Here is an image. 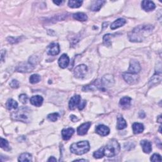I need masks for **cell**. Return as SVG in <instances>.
Returning <instances> with one entry per match:
<instances>
[{"label": "cell", "mask_w": 162, "mask_h": 162, "mask_svg": "<svg viewBox=\"0 0 162 162\" xmlns=\"http://www.w3.org/2000/svg\"><path fill=\"white\" fill-rule=\"evenodd\" d=\"M112 34H105V36H103V43L105 45L107 46H112V42H111V38H112Z\"/></svg>", "instance_id": "29"}, {"label": "cell", "mask_w": 162, "mask_h": 162, "mask_svg": "<svg viewBox=\"0 0 162 162\" xmlns=\"http://www.w3.org/2000/svg\"><path fill=\"white\" fill-rule=\"evenodd\" d=\"M80 100L81 97L79 95H75L72 97L68 103L69 109L71 110H74L76 108V106L79 105Z\"/></svg>", "instance_id": "12"}, {"label": "cell", "mask_w": 162, "mask_h": 162, "mask_svg": "<svg viewBox=\"0 0 162 162\" xmlns=\"http://www.w3.org/2000/svg\"><path fill=\"white\" fill-rule=\"evenodd\" d=\"M91 125V122H86L82 124V125H80L78 128H77V134L79 136H84L86 135L89 129L90 128V127Z\"/></svg>", "instance_id": "11"}, {"label": "cell", "mask_w": 162, "mask_h": 162, "mask_svg": "<svg viewBox=\"0 0 162 162\" xmlns=\"http://www.w3.org/2000/svg\"><path fill=\"white\" fill-rule=\"evenodd\" d=\"M40 80V76L38 74H33L30 77L29 81L31 84H36Z\"/></svg>", "instance_id": "32"}, {"label": "cell", "mask_w": 162, "mask_h": 162, "mask_svg": "<svg viewBox=\"0 0 162 162\" xmlns=\"http://www.w3.org/2000/svg\"><path fill=\"white\" fill-rule=\"evenodd\" d=\"M123 77L126 82L129 84H136L139 80V76L137 74H131L127 72L123 74Z\"/></svg>", "instance_id": "6"}, {"label": "cell", "mask_w": 162, "mask_h": 162, "mask_svg": "<svg viewBox=\"0 0 162 162\" xmlns=\"http://www.w3.org/2000/svg\"><path fill=\"white\" fill-rule=\"evenodd\" d=\"M0 146H1V148L6 151H9L10 150V148L9 146V142H8L7 140H4V139L1 137V142H0Z\"/></svg>", "instance_id": "31"}, {"label": "cell", "mask_w": 162, "mask_h": 162, "mask_svg": "<svg viewBox=\"0 0 162 162\" xmlns=\"http://www.w3.org/2000/svg\"><path fill=\"white\" fill-rule=\"evenodd\" d=\"M6 106L9 110H16L18 108V103L16 101H15L13 99H8L6 103Z\"/></svg>", "instance_id": "23"}, {"label": "cell", "mask_w": 162, "mask_h": 162, "mask_svg": "<svg viewBox=\"0 0 162 162\" xmlns=\"http://www.w3.org/2000/svg\"><path fill=\"white\" fill-rule=\"evenodd\" d=\"M86 105V101L85 100H80L78 105V108L79 110H82L85 108Z\"/></svg>", "instance_id": "37"}, {"label": "cell", "mask_w": 162, "mask_h": 162, "mask_svg": "<svg viewBox=\"0 0 162 162\" xmlns=\"http://www.w3.org/2000/svg\"><path fill=\"white\" fill-rule=\"evenodd\" d=\"M48 161H54V162H55V161H56V159L54 157H51L48 160Z\"/></svg>", "instance_id": "40"}, {"label": "cell", "mask_w": 162, "mask_h": 162, "mask_svg": "<svg viewBox=\"0 0 162 162\" xmlns=\"http://www.w3.org/2000/svg\"><path fill=\"white\" fill-rule=\"evenodd\" d=\"M131 101H132V99L130 97L125 96V97H123L120 100L119 105L122 108H123L124 109L129 108L130 106Z\"/></svg>", "instance_id": "19"}, {"label": "cell", "mask_w": 162, "mask_h": 162, "mask_svg": "<svg viewBox=\"0 0 162 162\" xmlns=\"http://www.w3.org/2000/svg\"><path fill=\"white\" fill-rule=\"evenodd\" d=\"M75 161H88V160H82V159H79V160H75Z\"/></svg>", "instance_id": "42"}, {"label": "cell", "mask_w": 162, "mask_h": 162, "mask_svg": "<svg viewBox=\"0 0 162 162\" xmlns=\"http://www.w3.org/2000/svg\"><path fill=\"white\" fill-rule=\"evenodd\" d=\"M150 160H151L152 161H160L161 162V156L158 154H153L152 157H151V159H150Z\"/></svg>", "instance_id": "34"}, {"label": "cell", "mask_w": 162, "mask_h": 162, "mask_svg": "<svg viewBox=\"0 0 162 162\" xmlns=\"http://www.w3.org/2000/svg\"><path fill=\"white\" fill-rule=\"evenodd\" d=\"M105 156V152H104V147H101L96 152L93 153V157L96 159L102 158Z\"/></svg>", "instance_id": "28"}, {"label": "cell", "mask_w": 162, "mask_h": 162, "mask_svg": "<svg viewBox=\"0 0 162 162\" xmlns=\"http://www.w3.org/2000/svg\"><path fill=\"white\" fill-rule=\"evenodd\" d=\"M59 117V114L58 113H51L48 115V119L51 121V122H56L58 118Z\"/></svg>", "instance_id": "33"}, {"label": "cell", "mask_w": 162, "mask_h": 162, "mask_svg": "<svg viewBox=\"0 0 162 162\" xmlns=\"http://www.w3.org/2000/svg\"><path fill=\"white\" fill-rule=\"evenodd\" d=\"M88 71V67L85 65H79L76 67L74 70V76L76 78L82 79L83 78Z\"/></svg>", "instance_id": "5"}, {"label": "cell", "mask_w": 162, "mask_h": 162, "mask_svg": "<svg viewBox=\"0 0 162 162\" xmlns=\"http://www.w3.org/2000/svg\"><path fill=\"white\" fill-rule=\"evenodd\" d=\"M101 81L103 86L105 89L112 86L114 84V79L112 75H106L101 79Z\"/></svg>", "instance_id": "10"}, {"label": "cell", "mask_w": 162, "mask_h": 162, "mask_svg": "<svg viewBox=\"0 0 162 162\" xmlns=\"http://www.w3.org/2000/svg\"><path fill=\"white\" fill-rule=\"evenodd\" d=\"M125 23H126V20L124 19H122V18L118 19L112 23L111 25V29L112 30L117 29V28L124 26L125 24Z\"/></svg>", "instance_id": "21"}, {"label": "cell", "mask_w": 162, "mask_h": 162, "mask_svg": "<svg viewBox=\"0 0 162 162\" xmlns=\"http://www.w3.org/2000/svg\"><path fill=\"white\" fill-rule=\"evenodd\" d=\"M31 110L27 107H22L12 113V117L16 120L28 122L31 120Z\"/></svg>", "instance_id": "4"}, {"label": "cell", "mask_w": 162, "mask_h": 162, "mask_svg": "<svg viewBox=\"0 0 162 162\" xmlns=\"http://www.w3.org/2000/svg\"><path fill=\"white\" fill-rule=\"evenodd\" d=\"M141 68L140 63L136 60H132L130 62V66L127 72L134 74H137L141 71Z\"/></svg>", "instance_id": "7"}, {"label": "cell", "mask_w": 162, "mask_h": 162, "mask_svg": "<svg viewBox=\"0 0 162 162\" xmlns=\"http://www.w3.org/2000/svg\"><path fill=\"white\" fill-rule=\"evenodd\" d=\"M96 132L101 136H106L109 134L110 129L106 125H99L96 127Z\"/></svg>", "instance_id": "13"}, {"label": "cell", "mask_w": 162, "mask_h": 162, "mask_svg": "<svg viewBox=\"0 0 162 162\" xmlns=\"http://www.w3.org/2000/svg\"><path fill=\"white\" fill-rule=\"evenodd\" d=\"M60 51V49L59 44L56 43H53L48 46L47 53L49 55L55 56L59 54Z\"/></svg>", "instance_id": "9"}, {"label": "cell", "mask_w": 162, "mask_h": 162, "mask_svg": "<svg viewBox=\"0 0 162 162\" xmlns=\"http://www.w3.org/2000/svg\"><path fill=\"white\" fill-rule=\"evenodd\" d=\"M127 126V124L125 120L122 117H118L117 118V127L118 130H122L126 128Z\"/></svg>", "instance_id": "24"}, {"label": "cell", "mask_w": 162, "mask_h": 162, "mask_svg": "<svg viewBox=\"0 0 162 162\" xmlns=\"http://www.w3.org/2000/svg\"><path fill=\"white\" fill-rule=\"evenodd\" d=\"M63 2H64L63 1H53V3L56 4H57L58 6L61 5Z\"/></svg>", "instance_id": "39"}, {"label": "cell", "mask_w": 162, "mask_h": 162, "mask_svg": "<svg viewBox=\"0 0 162 162\" xmlns=\"http://www.w3.org/2000/svg\"><path fill=\"white\" fill-rule=\"evenodd\" d=\"M34 65L30 62L28 63H22L20 66L16 68V70L20 72H30L34 70Z\"/></svg>", "instance_id": "8"}, {"label": "cell", "mask_w": 162, "mask_h": 162, "mask_svg": "<svg viewBox=\"0 0 162 162\" xmlns=\"http://www.w3.org/2000/svg\"><path fill=\"white\" fill-rule=\"evenodd\" d=\"M154 28L152 25H140L135 27L129 33L130 41L139 43L142 42L148 34L151 33Z\"/></svg>", "instance_id": "1"}, {"label": "cell", "mask_w": 162, "mask_h": 162, "mask_svg": "<svg viewBox=\"0 0 162 162\" xmlns=\"http://www.w3.org/2000/svg\"><path fill=\"white\" fill-rule=\"evenodd\" d=\"M73 17L74 19L76 20H79L80 22H84L88 20V16L86 14L82 13V12H78L76 14H74L73 15Z\"/></svg>", "instance_id": "25"}, {"label": "cell", "mask_w": 162, "mask_h": 162, "mask_svg": "<svg viewBox=\"0 0 162 162\" xmlns=\"http://www.w3.org/2000/svg\"><path fill=\"white\" fill-rule=\"evenodd\" d=\"M120 150V146L116 140H112L110 141L105 147H104L105 156L107 157H113L118 154Z\"/></svg>", "instance_id": "2"}, {"label": "cell", "mask_w": 162, "mask_h": 162, "mask_svg": "<svg viewBox=\"0 0 162 162\" xmlns=\"http://www.w3.org/2000/svg\"><path fill=\"white\" fill-rule=\"evenodd\" d=\"M106 3L105 1H103V0H99V1H94L92 2L91 6H90V10L93 11H99L101 8L103 7V5Z\"/></svg>", "instance_id": "17"}, {"label": "cell", "mask_w": 162, "mask_h": 162, "mask_svg": "<svg viewBox=\"0 0 162 162\" xmlns=\"http://www.w3.org/2000/svg\"><path fill=\"white\" fill-rule=\"evenodd\" d=\"M30 101L32 105L39 107L42 105L43 103V98L42 96L39 95L34 96L31 98Z\"/></svg>", "instance_id": "18"}, {"label": "cell", "mask_w": 162, "mask_h": 162, "mask_svg": "<svg viewBox=\"0 0 162 162\" xmlns=\"http://www.w3.org/2000/svg\"><path fill=\"white\" fill-rule=\"evenodd\" d=\"M19 161H32V155L28 153L21 154L18 159Z\"/></svg>", "instance_id": "27"}, {"label": "cell", "mask_w": 162, "mask_h": 162, "mask_svg": "<svg viewBox=\"0 0 162 162\" xmlns=\"http://www.w3.org/2000/svg\"><path fill=\"white\" fill-rule=\"evenodd\" d=\"M141 145L142 148L143 152L145 153H149L152 151V143L148 140H142L141 141Z\"/></svg>", "instance_id": "20"}, {"label": "cell", "mask_w": 162, "mask_h": 162, "mask_svg": "<svg viewBox=\"0 0 162 162\" xmlns=\"http://www.w3.org/2000/svg\"><path fill=\"white\" fill-rule=\"evenodd\" d=\"M70 63V59L69 57L66 54H63L58 60V65L62 68H67Z\"/></svg>", "instance_id": "15"}, {"label": "cell", "mask_w": 162, "mask_h": 162, "mask_svg": "<svg viewBox=\"0 0 162 162\" xmlns=\"http://www.w3.org/2000/svg\"><path fill=\"white\" fill-rule=\"evenodd\" d=\"M144 125L141 124V123H134L132 125V130L133 132H134V134H141L144 130Z\"/></svg>", "instance_id": "22"}, {"label": "cell", "mask_w": 162, "mask_h": 162, "mask_svg": "<svg viewBox=\"0 0 162 162\" xmlns=\"http://www.w3.org/2000/svg\"><path fill=\"white\" fill-rule=\"evenodd\" d=\"M157 122H158L159 123H161V115H160V116H158V117L157 118Z\"/></svg>", "instance_id": "41"}, {"label": "cell", "mask_w": 162, "mask_h": 162, "mask_svg": "<svg viewBox=\"0 0 162 162\" xmlns=\"http://www.w3.org/2000/svg\"><path fill=\"white\" fill-rule=\"evenodd\" d=\"M10 86L12 88H15L16 89L18 88L19 87V82L17 80L14 79L10 82Z\"/></svg>", "instance_id": "35"}, {"label": "cell", "mask_w": 162, "mask_h": 162, "mask_svg": "<svg viewBox=\"0 0 162 162\" xmlns=\"http://www.w3.org/2000/svg\"><path fill=\"white\" fill-rule=\"evenodd\" d=\"M161 127L160 126V133L161 132Z\"/></svg>", "instance_id": "43"}, {"label": "cell", "mask_w": 162, "mask_h": 162, "mask_svg": "<svg viewBox=\"0 0 162 162\" xmlns=\"http://www.w3.org/2000/svg\"><path fill=\"white\" fill-rule=\"evenodd\" d=\"M142 8L146 11H153L156 8L154 3L152 1H148V0H144L141 3Z\"/></svg>", "instance_id": "14"}, {"label": "cell", "mask_w": 162, "mask_h": 162, "mask_svg": "<svg viewBox=\"0 0 162 162\" xmlns=\"http://www.w3.org/2000/svg\"><path fill=\"white\" fill-rule=\"evenodd\" d=\"M70 149L72 153L77 155H82L89 151L90 145L88 141H79L72 144Z\"/></svg>", "instance_id": "3"}, {"label": "cell", "mask_w": 162, "mask_h": 162, "mask_svg": "<svg viewBox=\"0 0 162 162\" xmlns=\"http://www.w3.org/2000/svg\"><path fill=\"white\" fill-rule=\"evenodd\" d=\"M74 129L71 127H69L67 129H63L62 131V136L63 140L67 141L72 137V135L74 134Z\"/></svg>", "instance_id": "16"}, {"label": "cell", "mask_w": 162, "mask_h": 162, "mask_svg": "<svg viewBox=\"0 0 162 162\" xmlns=\"http://www.w3.org/2000/svg\"><path fill=\"white\" fill-rule=\"evenodd\" d=\"M161 79V72H158L154 75L153 77L149 81V83H152V84L157 83L158 82H160Z\"/></svg>", "instance_id": "30"}, {"label": "cell", "mask_w": 162, "mask_h": 162, "mask_svg": "<svg viewBox=\"0 0 162 162\" xmlns=\"http://www.w3.org/2000/svg\"><path fill=\"white\" fill-rule=\"evenodd\" d=\"M83 2L80 0H70L68 3V7L72 8H77L82 6Z\"/></svg>", "instance_id": "26"}, {"label": "cell", "mask_w": 162, "mask_h": 162, "mask_svg": "<svg viewBox=\"0 0 162 162\" xmlns=\"http://www.w3.org/2000/svg\"><path fill=\"white\" fill-rule=\"evenodd\" d=\"M28 100V97L26 94H22L19 96V100L23 103V104H26L27 101Z\"/></svg>", "instance_id": "36"}, {"label": "cell", "mask_w": 162, "mask_h": 162, "mask_svg": "<svg viewBox=\"0 0 162 162\" xmlns=\"http://www.w3.org/2000/svg\"><path fill=\"white\" fill-rule=\"evenodd\" d=\"M70 119L72 122H77L79 119L76 117V116H74V115H71L70 116Z\"/></svg>", "instance_id": "38"}]
</instances>
